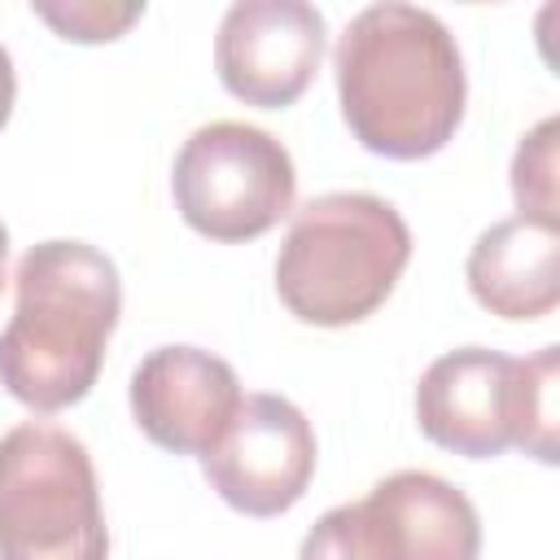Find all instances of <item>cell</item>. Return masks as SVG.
<instances>
[{
    "label": "cell",
    "instance_id": "6da1fadb",
    "mask_svg": "<svg viewBox=\"0 0 560 560\" xmlns=\"http://www.w3.org/2000/svg\"><path fill=\"white\" fill-rule=\"evenodd\" d=\"M337 101L350 136L389 162H420L464 122L468 79L446 22L420 4L359 9L332 52Z\"/></svg>",
    "mask_w": 560,
    "mask_h": 560
},
{
    "label": "cell",
    "instance_id": "7a4b0ae2",
    "mask_svg": "<svg viewBox=\"0 0 560 560\" xmlns=\"http://www.w3.org/2000/svg\"><path fill=\"white\" fill-rule=\"evenodd\" d=\"M118 315V267L96 245H31L13 271V319L0 332V385L44 416L74 407L101 376Z\"/></svg>",
    "mask_w": 560,
    "mask_h": 560
},
{
    "label": "cell",
    "instance_id": "3957f363",
    "mask_svg": "<svg viewBox=\"0 0 560 560\" xmlns=\"http://www.w3.org/2000/svg\"><path fill=\"white\" fill-rule=\"evenodd\" d=\"M411 262L407 219L376 192L311 197L280 241L276 293L315 328H346L385 306Z\"/></svg>",
    "mask_w": 560,
    "mask_h": 560
},
{
    "label": "cell",
    "instance_id": "277c9868",
    "mask_svg": "<svg viewBox=\"0 0 560 560\" xmlns=\"http://www.w3.org/2000/svg\"><path fill=\"white\" fill-rule=\"evenodd\" d=\"M556 346L529 359L459 346L424 368L416 385V424L433 446L468 459H494L516 446L556 464Z\"/></svg>",
    "mask_w": 560,
    "mask_h": 560
},
{
    "label": "cell",
    "instance_id": "5b68a950",
    "mask_svg": "<svg viewBox=\"0 0 560 560\" xmlns=\"http://www.w3.org/2000/svg\"><path fill=\"white\" fill-rule=\"evenodd\" d=\"M0 560H109L88 446L48 420L0 438Z\"/></svg>",
    "mask_w": 560,
    "mask_h": 560
},
{
    "label": "cell",
    "instance_id": "8992f818",
    "mask_svg": "<svg viewBox=\"0 0 560 560\" xmlns=\"http://www.w3.org/2000/svg\"><path fill=\"white\" fill-rule=\"evenodd\" d=\"M171 192L197 236L241 245L271 232L293 210L298 171L271 131L219 118L197 127L175 153Z\"/></svg>",
    "mask_w": 560,
    "mask_h": 560
},
{
    "label": "cell",
    "instance_id": "52a82bcc",
    "mask_svg": "<svg viewBox=\"0 0 560 560\" xmlns=\"http://www.w3.org/2000/svg\"><path fill=\"white\" fill-rule=\"evenodd\" d=\"M481 521L464 490L424 468L376 481L359 503L328 508L298 560H477Z\"/></svg>",
    "mask_w": 560,
    "mask_h": 560
},
{
    "label": "cell",
    "instance_id": "ba28073f",
    "mask_svg": "<svg viewBox=\"0 0 560 560\" xmlns=\"http://www.w3.org/2000/svg\"><path fill=\"white\" fill-rule=\"evenodd\" d=\"M206 481L245 516L289 512L315 477V429L280 394H245L223 438L201 455Z\"/></svg>",
    "mask_w": 560,
    "mask_h": 560
},
{
    "label": "cell",
    "instance_id": "9c48e42d",
    "mask_svg": "<svg viewBox=\"0 0 560 560\" xmlns=\"http://www.w3.org/2000/svg\"><path fill=\"white\" fill-rule=\"evenodd\" d=\"M328 26L306 0H241L223 13L214 35L219 83L258 109L293 105L324 61Z\"/></svg>",
    "mask_w": 560,
    "mask_h": 560
},
{
    "label": "cell",
    "instance_id": "30bf717a",
    "mask_svg": "<svg viewBox=\"0 0 560 560\" xmlns=\"http://www.w3.org/2000/svg\"><path fill=\"white\" fill-rule=\"evenodd\" d=\"M131 416L140 433L171 455H206L241 407V381L228 359L201 346H158L131 372Z\"/></svg>",
    "mask_w": 560,
    "mask_h": 560
},
{
    "label": "cell",
    "instance_id": "8fae6325",
    "mask_svg": "<svg viewBox=\"0 0 560 560\" xmlns=\"http://www.w3.org/2000/svg\"><path fill=\"white\" fill-rule=\"evenodd\" d=\"M468 289L499 319H542L560 302V223L499 219L468 249Z\"/></svg>",
    "mask_w": 560,
    "mask_h": 560
},
{
    "label": "cell",
    "instance_id": "7c38bea8",
    "mask_svg": "<svg viewBox=\"0 0 560 560\" xmlns=\"http://www.w3.org/2000/svg\"><path fill=\"white\" fill-rule=\"evenodd\" d=\"M556 118H542L529 136H521L516 158H512V197L525 219L560 223L556 210Z\"/></svg>",
    "mask_w": 560,
    "mask_h": 560
},
{
    "label": "cell",
    "instance_id": "4fadbf2b",
    "mask_svg": "<svg viewBox=\"0 0 560 560\" xmlns=\"http://www.w3.org/2000/svg\"><path fill=\"white\" fill-rule=\"evenodd\" d=\"M31 13L44 18L61 39L105 44L118 39L131 22H140L144 4H31Z\"/></svg>",
    "mask_w": 560,
    "mask_h": 560
},
{
    "label": "cell",
    "instance_id": "5bb4252c",
    "mask_svg": "<svg viewBox=\"0 0 560 560\" xmlns=\"http://www.w3.org/2000/svg\"><path fill=\"white\" fill-rule=\"evenodd\" d=\"M13 101H18V74H13V57H9L4 44H0V127L9 122Z\"/></svg>",
    "mask_w": 560,
    "mask_h": 560
},
{
    "label": "cell",
    "instance_id": "9a60e30c",
    "mask_svg": "<svg viewBox=\"0 0 560 560\" xmlns=\"http://www.w3.org/2000/svg\"><path fill=\"white\" fill-rule=\"evenodd\" d=\"M4 258H9V228L0 223V289H4Z\"/></svg>",
    "mask_w": 560,
    "mask_h": 560
}]
</instances>
